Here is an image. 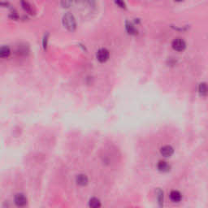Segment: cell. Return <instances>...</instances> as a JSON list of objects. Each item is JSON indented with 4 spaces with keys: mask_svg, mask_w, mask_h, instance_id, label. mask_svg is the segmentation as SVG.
<instances>
[{
    "mask_svg": "<svg viewBox=\"0 0 208 208\" xmlns=\"http://www.w3.org/2000/svg\"><path fill=\"white\" fill-rule=\"evenodd\" d=\"M170 199L172 200L173 202H180V200L182 198V195L181 193L177 190H172L171 191V193L169 194Z\"/></svg>",
    "mask_w": 208,
    "mask_h": 208,
    "instance_id": "obj_7",
    "label": "cell"
},
{
    "mask_svg": "<svg viewBox=\"0 0 208 208\" xmlns=\"http://www.w3.org/2000/svg\"><path fill=\"white\" fill-rule=\"evenodd\" d=\"M172 48H173L175 51H182L185 49L186 47V44H185V42L183 40L182 38H175L172 41Z\"/></svg>",
    "mask_w": 208,
    "mask_h": 208,
    "instance_id": "obj_2",
    "label": "cell"
},
{
    "mask_svg": "<svg viewBox=\"0 0 208 208\" xmlns=\"http://www.w3.org/2000/svg\"><path fill=\"white\" fill-rule=\"evenodd\" d=\"M89 206L90 208H101V202L97 197H92L90 198L89 202Z\"/></svg>",
    "mask_w": 208,
    "mask_h": 208,
    "instance_id": "obj_10",
    "label": "cell"
},
{
    "mask_svg": "<svg viewBox=\"0 0 208 208\" xmlns=\"http://www.w3.org/2000/svg\"><path fill=\"white\" fill-rule=\"evenodd\" d=\"M109 51L106 48H100V49L97 51L96 57L99 61L100 62H106L108 59H109Z\"/></svg>",
    "mask_w": 208,
    "mask_h": 208,
    "instance_id": "obj_3",
    "label": "cell"
},
{
    "mask_svg": "<svg viewBox=\"0 0 208 208\" xmlns=\"http://www.w3.org/2000/svg\"><path fill=\"white\" fill-rule=\"evenodd\" d=\"M116 3L117 5L120 7H122V8H125V3L122 1H116Z\"/></svg>",
    "mask_w": 208,
    "mask_h": 208,
    "instance_id": "obj_15",
    "label": "cell"
},
{
    "mask_svg": "<svg viewBox=\"0 0 208 208\" xmlns=\"http://www.w3.org/2000/svg\"><path fill=\"white\" fill-rule=\"evenodd\" d=\"M198 91L202 96H206L208 95V85L205 82H202L198 86Z\"/></svg>",
    "mask_w": 208,
    "mask_h": 208,
    "instance_id": "obj_9",
    "label": "cell"
},
{
    "mask_svg": "<svg viewBox=\"0 0 208 208\" xmlns=\"http://www.w3.org/2000/svg\"><path fill=\"white\" fill-rule=\"evenodd\" d=\"M76 181L79 185L84 186V185H86L88 183V177L86 174H79L76 177Z\"/></svg>",
    "mask_w": 208,
    "mask_h": 208,
    "instance_id": "obj_8",
    "label": "cell"
},
{
    "mask_svg": "<svg viewBox=\"0 0 208 208\" xmlns=\"http://www.w3.org/2000/svg\"><path fill=\"white\" fill-rule=\"evenodd\" d=\"M10 54H11V50L7 46H2V47L0 48V56L2 58L8 57Z\"/></svg>",
    "mask_w": 208,
    "mask_h": 208,
    "instance_id": "obj_11",
    "label": "cell"
},
{
    "mask_svg": "<svg viewBox=\"0 0 208 208\" xmlns=\"http://www.w3.org/2000/svg\"><path fill=\"white\" fill-rule=\"evenodd\" d=\"M63 24H64L65 28L68 29L69 31H73V30H75L76 26H77L75 18H74L73 14H71V13L69 12H67L66 14H64V15L63 16Z\"/></svg>",
    "mask_w": 208,
    "mask_h": 208,
    "instance_id": "obj_1",
    "label": "cell"
},
{
    "mask_svg": "<svg viewBox=\"0 0 208 208\" xmlns=\"http://www.w3.org/2000/svg\"><path fill=\"white\" fill-rule=\"evenodd\" d=\"M157 167H158L159 171H160V172H169L170 169H171V166H170V164H168V163L166 162V161L163 160H160L159 163H158Z\"/></svg>",
    "mask_w": 208,
    "mask_h": 208,
    "instance_id": "obj_6",
    "label": "cell"
},
{
    "mask_svg": "<svg viewBox=\"0 0 208 208\" xmlns=\"http://www.w3.org/2000/svg\"><path fill=\"white\" fill-rule=\"evenodd\" d=\"M126 29L130 34H136L137 33V30H136L135 27L133 25V24H131L129 22L126 23Z\"/></svg>",
    "mask_w": 208,
    "mask_h": 208,
    "instance_id": "obj_13",
    "label": "cell"
},
{
    "mask_svg": "<svg viewBox=\"0 0 208 208\" xmlns=\"http://www.w3.org/2000/svg\"><path fill=\"white\" fill-rule=\"evenodd\" d=\"M160 153L161 155L164 157H170L173 155L174 150L171 146H163V147H161L160 149Z\"/></svg>",
    "mask_w": 208,
    "mask_h": 208,
    "instance_id": "obj_5",
    "label": "cell"
},
{
    "mask_svg": "<svg viewBox=\"0 0 208 208\" xmlns=\"http://www.w3.org/2000/svg\"><path fill=\"white\" fill-rule=\"evenodd\" d=\"M15 204L18 207H24L27 205V197L23 193H17L15 196Z\"/></svg>",
    "mask_w": 208,
    "mask_h": 208,
    "instance_id": "obj_4",
    "label": "cell"
},
{
    "mask_svg": "<svg viewBox=\"0 0 208 208\" xmlns=\"http://www.w3.org/2000/svg\"><path fill=\"white\" fill-rule=\"evenodd\" d=\"M47 37H48V33L46 34V36L45 35V37H44V38H43V47L46 48V45H47V43H46V42H47Z\"/></svg>",
    "mask_w": 208,
    "mask_h": 208,
    "instance_id": "obj_16",
    "label": "cell"
},
{
    "mask_svg": "<svg viewBox=\"0 0 208 208\" xmlns=\"http://www.w3.org/2000/svg\"><path fill=\"white\" fill-rule=\"evenodd\" d=\"M21 4L22 7H23V8H24L27 12L30 13V14H34L35 11L33 10V7L30 4L29 2H25V1H22Z\"/></svg>",
    "mask_w": 208,
    "mask_h": 208,
    "instance_id": "obj_12",
    "label": "cell"
},
{
    "mask_svg": "<svg viewBox=\"0 0 208 208\" xmlns=\"http://www.w3.org/2000/svg\"><path fill=\"white\" fill-rule=\"evenodd\" d=\"M157 198H158V202H159V206H162L163 204V192L161 189L157 190Z\"/></svg>",
    "mask_w": 208,
    "mask_h": 208,
    "instance_id": "obj_14",
    "label": "cell"
}]
</instances>
